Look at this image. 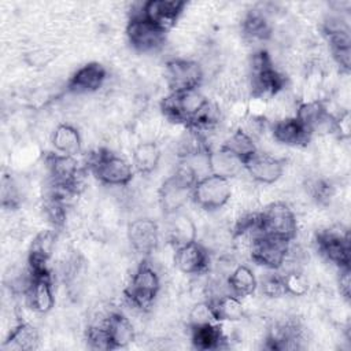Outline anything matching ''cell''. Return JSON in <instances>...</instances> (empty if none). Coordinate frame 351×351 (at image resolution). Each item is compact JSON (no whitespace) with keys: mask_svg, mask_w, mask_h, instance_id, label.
Listing matches in <instances>:
<instances>
[{"mask_svg":"<svg viewBox=\"0 0 351 351\" xmlns=\"http://www.w3.org/2000/svg\"><path fill=\"white\" fill-rule=\"evenodd\" d=\"M233 188L230 180L207 174L200 177L192 189V202L202 210L208 213L223 208L232 197Z\"/></svg>","mask_w":351,"mask_h":351,"instance_id":"obj_6","label":"cell"},{"mask_svg":"<svg viewBox=\"0 0 351 351\" xmlns=\"http://www.w3.org/2000/svg\"><path fill=\"white\" fill-rule=\"evenodd\" d=\"M314 243L319 255L337 269L350 267L351 248L347 230L340 226H328L315 233Z\"/></svg>","mask_w":351,"mask_h":351,"instance_id":"obj_7","label":"cell"},{"mask_svg":"<svg viewBox=\"0 0 351 351\" xmlns=\"http://www.w3.org/2000/svg\"><path fill=\"white\" fill-rule=\"evenodd\" d=\"M55 56H56V51L53 48L40 47V48H36V49L30 51L29 53H26V62L30 66L43 67V66H47L48 63H51Z\"/></svg>","mask_w":351,"mask_h":351,"instance_id":"obj_35","label":"cell"},{"mask_svg":"<svg viewBox=\"0 0 351 351\" xmlns=\"http://www.w3.org/2000/svg\"><path fill=\"white\" fill-rule=\"evenodd\" d=\"M197 177L185 165L181 163L158 188V203L165 215L181 211L192 200V189Z\"/></svg>","mask_w":351,"mask_h":351,"instance_id":"obj_2","label":"cell"},{"mask_svg":"<svg viewBox=\"0 0 351 351\" xmlns=\"http://www.w3.org/2000/svg\"><path fill=\"white\" fill-rule=\"evenodd\" d=\"M51 143L55 151L59 154L77 156L82 151L81 133L69 122H62L55 126L51 134Z\"/></svg>","mask_w":351,"mask_h":351,"instance_id":"obj_24","label":"cell"},{"mask_svg":"<svg viewBox=\"0 0 351 351\" xmlns=\"http://www.w3.org/2000/svg\"><path fill=\"white\" fill-rule=\"evenodd\" d=\"M259 223L263 234L285 241H293L299 230L296 213L282 200L267 203L259 213Z\"/></svg>","mask_w":351,"mask_h":351,"instance_id":"obj_5","label":"cell"},{"mask_svg":"<svg viewBox=\"0 0 351 351\" xmlns=\"http://www.w3.org/2000/svg\"><path fill=\"white\" fill-rule=\"evenodd\" d=\"M126 37L132 48L141 53L155 52L166 43V32L143 16V14L130 16L126 25Z\"/></svg>","mask_w":351,"mask_h":351,"instance_id":"obj_10","label":"cell"},{"mask_svg":"<svg viewBox=\"0 0 351 351\" xmlns=\"http://www.w3.org/2000/svg\"><path fill=\"white\" fill-rule=\"evenodd\" d=\"M292 241H285L267 234H258L250 248L251 259L266 267L267 270H278L287 258L289 244Z\"/></svg>","mask_w":351,"mask_h":351,"instance_id":"obj_11","label":"cell"},{"mask_svg":"<svg viewBox=\"0 0 351 351\" xmlns=\"http://www.w3.org/2000/svg\"><path fill=\"white\" fill-rule=\"evenodd\" d=\"M211 322H217V321L213 315L210 302L208 300L193 302V304L188 308V314H186L188 328L200 326V325H206V324H211Z\"/></svg>","mask_w":351,"mask_h":351,"instance_id":"obj_33","label":"cell"},{"mask_svg":"<svg viewBox=\"0 0 351 351\" xmlns=\"http://www.w3.org/2000/svg\"><path fill=\"white\" fill-rule=\"evenodd\" d=\"M204 80L203 66L192 59L174 58L165 64V81L170 92L199 89Z\"/></svg>","mask_w":351,"mask_h":351,"instance_id":"obj_8","label":"cell"},{"mask_svg":"<svg viewBox=\"0 0 351 351\" xmlns=\"http://www.w3.org/2000/svg\"><path fill=\"white\" fill-rule=\"evenodd\" d=\"M186 7L181 0H149L143 3L141 14L158 27L169 33L181 18Z\"/></svg>","mask_w":351,"mask_h":351,"instance_id":"obj_16","label":"cell"},{"mask_svg":"<svg viewBox=\"0 0 351 351\" xmlns=\"http://www.w3.org/2000/svg\"><path fill=\"white\" fill-rule=\"evenodd\" d=\"M210 302L217 322H239L245 317V307L241 299L230 292L217 296Z\"/></svg>","mask_w":351,"mask_h":351,"instance_id":"obj_25","label":"cell"},{"mask_svg":"<svg viewBox=\"0 0 351 351\" xmlns=\"http://www.w3.org/2000/svg\"><path fill=\"white\" fill-rule=\"evenodd\" d=\"M270 133L276 143L287 147H306L313 134L292 115L270 123Z\"/></svg>","mask_w":351,"mask_h":351,"instance_id":"obj_19","label":"cell"},{"mask_svg":"<svg viewBox=\"0 0 351 351\" xmlns=\"http://www.w3.org/2000/svg\"><path fill=\"white\" fill-rule=\"evenodd\" d=\"M26 300L29 307L38 313L47 314L55 306V292H53V282L52 274H32L29 287L25 292Z\"/></svg>","mask_w":351,"mask_h":351,"instance_id":"obj_18","label":"cell"},{"mask_svg":"<svg viewBox=\"0 0 351 351\" xmlns=\"http://www.w3.org/2000/svg\"><path fill=\"white\" fill-rule=\"evenodd\" d=\"M241 33L248 41L269 40L273 36V26L269 15L261 8L247 11L241 19Z\"/></svg>","mask_w":351,"mask_h":351,"instance_id":"obj_26","label":"cell"},{"mask_svg":"<svg viewBox=\"0 0 351 351\" xmlns=\"http://www.w3.org/2000/svg\"><path fill=\"white\" fill-rule=\"evenodd\" d=\"M261 291L266 298H270V299H278L281 296H285V289H284L281 274L277 270H274V273L266 274L262 278Z\"/></svg>","mask_w":351,"mask_h":351,"instance_id":"obj_34","label":"cell"},{"mask_svg":"<svg viewBox=\"0 0 351 351\" xmlns=\"http://www.w3.org/2000/svg\"><path fill=\"white\" fill-rule=\"evenodd\" d=\"M58 241L56 229L40 230L32 240L27 251V269L30 274H47L51 273L48 263L55 252Z\"/></svg>","mask_w":351,"mask_h":351,"instance_id":"obj_13","label":"cell"},{"mask_svg":"<svg viewBox=\"0 0 351 351\" xmlns=\"http://www.w3.org/2000/svg\"><path fill=\"white\" fill-rule=\"evenodd\" d=\"M173 263L176 269L188 276L206 274L210 267V252L202 241H191L177 247L173 254Z\"/></svg>","mask_w":351,"mask_h":351,"instance_id":"obj_12","label":"cell"},{"mask_svg":"<svg viewBox=\"0 0 351 351\" xmlns=\"http://www.w3.org/2000/svg\"><path fill=\"white\" fill-rule=\"evenodd\" d=\"M282 277V284L285 289V295H291L295 298L304 296L310 289V282L303 270H292L287 273H280Z\"/></svg>","mask_w":351,"mask_h":351,"instance_id":"obj_32","label":"cell"},{"mask_svg":"<svg viewBox=\"0 0 351 351\" xmlns=\"http://www.w3.org/2000/svg\"><path fill=\"white\" fill-rule=\"evenodd\" d=\"M44 163L49 174L51 184L64 186L81 193L82 189V169L75 156L59 152H48L44 156Z\"/></svg>","mask_w":351,"mask_h":351,"instance_id":"obj_9","label":"cell"},{"mask_svg":"<svg viewBox=\"0 0 351 351\" xmlns=\"http://www.w3.org/2000/svg\"><path fill=\"white\" fill-rule=\"evenodd\" d=\"M226 285L230 293L243 299L255 293V291L258 289V278L251 267L239 263L228 274Z\"/></svg>","mask_w":351,"mask_h":351,"instance_id":"obj_29","label":"cell"},{"mask_svg":"<svg viewBox=\"0 0 351 351\" xmlns=\"http://www.w3.org/2000/svg\"><path fill=\"white\" fill-rule=\"evenodd\" d=\"M162 159V149L155 140H143L132 148V166L134 171L148 176L156 170Z\"/></svg>","mask_w":351,"mask_h":351,"instance_id":"obj_23","label":"cell"},{"mask_svg":"<svg viewBox=\"0 0 351 351\" xmlns=\"http://www.w3.org/2000/svg\"><path fill=\"white\" fill-rule=\"evenodd\" d=\"M351 270L350 267H341L337 269V288H339V293L340 298L346 302L350 300V295H351Z\"/></svg>","mask_w":351,"mask_h":351,"instance_id":"obj_36","label":"cell"},{"mask_svg":"<svg viewBox=\"0 0 351 351\" xmlns=\"http://www.w3.org/2000/svg\"><path fill=\"white\" fill-rule=\"evenodd\" d=\"M162 291V280L154 263L144 259L134 269L129 282L123 289V295L130 307L140 311H148L154 307Z\"/></svg>","mask_w":351,"mask_h":351,"instance_id":"obj_1","label":"cell"},{"mask_svg":"<svg viewBox=\"0 0 351 351\" xmlns=\"http://www.w3.org/2000/svg\"><path fill=\"white\" fill-rule=\"evenodd\" d=\"M221 147L228 149L237 159H240L243 165L258 152L256 141L240 126L229 133V136L222 141Z\"/></svg>","mask_w":351,"mask_h":351,"instance_id":"obj_30","label":"cell"},{"mask_svg":"<svg viewBox=\"0 0 351 351\" xmlns=\"http://www.w3.org/2000/svg\"><path fill=\"white\" fill-rule=\"evenodd\" d=\"M88 167L99 182L108 186H128L134 176L133 166L108 148H99L92 152Z\"/></svg>","mask_w":351,"mask_h":351,"instance_id":"obj_3","label":"cell"},{"mask_svg":"<svg viewBox=\"0 0 351 351\" xmlns=\"http://www.w3.org/2000/svg\"><path fill=\"white\" fill-rule=\"evenodd\" d=\"M40 343L38 330L26 321H19L8 333L1 348L5 351H30Z\"/></svg>","mask_w":351,"mask_h":351,"instance_id":"obj_27","label":"cell"},{"mask_svg":"<svg viewBox=\"0 0 351 351\" xmlns=\"http://www.w3.org/2000/svg\"><path fill=\"white\" fill-rule=\"evenodd\" d=\"M207 101L208 99L199 89H191L184 92H170L160 100L159 107L166 121L186 128L203 110Z\"/></svg>","mask_w":351,"mask_h":351,"instance_id":"obj_4","label":"cell"},{"mask_svg":"<svg viewBox=\"0 0 351 351\" xmlns=\"http://www.w3.org/2000/svg\"><path fill=\"white\" fill-rule=\"evenodd\" d=\"M244 170V165L240 159H237L228 149L221 145L215 149L208 151V171L210 174H215L223 178H233L240 176Z\"/></svg>","mask_w":351,"mask_h":351,"instance_id":"obj_28","label":"cell"},{"mask_svg":"<svg viewBox=\"0 0 351 351\" xmlns=\"http://www.w3.org/2000/svg\"><path fill=\"white\" fill-rule=\"evenodd\" d=\"M126 234L132 248L144 256H149L159 247V225L152 218L141 217L133 219L128 225Z\"/></svg>","mask_w":351,"mask_h":351,"instance_id":"obj_14","label":"cell"},{"mask_svg":"<svg viewBox=\"0 0 351 351\" xmlns=\"http://www.w3.org/2000/svg\"><path fill=\"white\" fill-rule=\"evenodd\" d=\"M21 184L11 174H4L1 178V206L4 208L15 210L22 202Z\"/></svg>","mask_w":351,"mask_h":351,"instance_id":"obj_31","label":"cell"},{"mask_svg":"<svg viewBox=\"0 0 351 351\" xmlns=\"http://www.w3.org/2000/svg\"><path fill=\"white\" fill-rule=\"evenodd\" d=\"M107 80V70L99 62H89L69 78L66 90L73 95H88L97 92Z\"/></svg>","mask_w":351,"mask_h":351,"instance_id":"obj_17","label":"cell"},{"mask_svg":"<svg viewBox=\"0 0 351 351\" xmlns=\"http://www.w3.org/2000/svg\"><path fill=\"white\" fill-rule=\"evenodd\" d=\"M97 324H101L106 329L110 350L125 348L136 339V329L130 318H128L121 311L114 310L104 321Z\"/></svg>","mask_w":351,"mask_h":351,"instance_id":"obj_20","label":"cell"},{"mask_svg":"<svg viewBox=\"0 0 351 351\" xmlns=\"http://www.w3.org/2000/svg\"><path fill=\"white\" fill-rule=\"evenodd\" d=\"M166 217L169 218L166 223V240L169 245L177 248L197 240V226L188 214L177 211Z\"/></svg>","mask_w":351,"mask_h":351,"instance_id":"obj_21","label":"cell"},{"mask_svg":"<svg viewBox=\"0 0 351 351\" xmlns=\"http://www.w3.org/2000/svg\"><path fill=\"white\" fill-rule=\"evenodd\" d=\"M188 329L191 343L197 350H218L226 347L229 341L222 322H211Z\"/></svg>","mask_w":351,"mask_h":351,"instance_id":"obj_22","label":"cell"},{"mask_svg":"<svg viewBox=\"0 0 351 351\" xmlns=\"http://www.w3.org/2000/svg\"><path fill=\"white\" fill-rule=\"evenodd\" d=\"M244 170L254 182L271 185L284 176L285 159L258 151L248 162L244 163Z\"/></svg>","mask_w":351,"mask_h":351,"instance_id":"obj_15","label":"cell"}]
</instances>
